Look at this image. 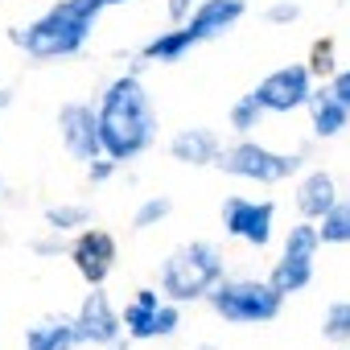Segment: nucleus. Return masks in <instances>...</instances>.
Instances as JSON below:
<instances>
[{"mask_svg":"<svg viewBox=\"0 0 350 350\" xmlns=\"http://www.w3.org/2000/svg\"><path fill=\"white\" fill-rule=\"evenodd\" d=\"M99 132H103V157L132 161L140 157L157 136V111L136 75H120L107 83L99 99Z\"/></svg>","mask_w":350,"mask_h":350,"instance_id":"nucleus-1","label":"nucleus"},{"mask_svg":"<svg viewBox=\"0 0 350 350\" xmlns=\"http://www.w3.org/2000/svg\"><path fill=\"white\" fill-rule=\"evenodd\" d=\"M107 0H58L50 13H42L25 33H17V46L29 54V58H66V54H79L95 17L103 13Z\"/></svg>","mask_w":350,"mask_h":350,"instance_id":"nucleus-2","label":"nucleus"},{"mask_svg":"<svg viewBox=\"0 0 350 350\" xmlns=\"http://www.w3.org/2000/svg\"><path fill=\"white\" fill-rule=\"evenodd\" d=\"M223 280V256L219 247L211 243H190V247H178L165 268H161V288L165 297L173 301H198V297H211V288Z\"/></svg>","mask_w":350,"mask_h":350,"instance_id":"nucleus-3","label":"nucleus"},{"mask_svg":"<svg viewBox=\"0 0 350 350\" xmlns=\"http://www.w3.org/2000/svg\"><path fill=\"white\" fill-rule=\"evenodd\" d=\"M280 301L284 293L272 284V280H219L211 288V305L219 317L235 321V325H260V321H272L280 313Z\"/></svg>","mask_w":350,"mask_h":350,"instance_id":"nucleus-4","label":"nucleus"},{"mask_svg":"<svg viewBox=\"0 0 350 350\" xmlns=\"http://www.w3.org/2000/svg\"><path fill=\"white\" fill-rule=\"evenodd\" d=\"M215 165H219L223 173H231V178H247V182L272 186V182L293 178V173L301 169V157H293V152H272V148H264V144H256V140H239L235 148H223Z\"/></svg>","mask_w":350,"mask_h":350,"instance_id":"nucleus-5","label":"nucleus"},{"mask_svg":"<svg viewBox=\"0 0 350 350\" xmlns=\"http://www.w3.org/2000/svg\"><path fill=\"white\" fill-rule=\"evenodd\" d=\"M317 243H321V231L313 223H301L288 231L284 239V252L272 268V284L280 293H301L309 280H313V260H317Z\"/></svg>","mask_w":350,"mask_h":350,"instance_id":"nucleus-6","label":"nucleus"},{"mask_svg":"<svg viewBox=\"0 0 350 350\" xmlns=\"http://www.w3.org/2000/svg\"><path fill=\"white\" fill-rule=\"evenodd\" d=\"M58 128H62V144L75 161L91 165L103 152V132H99V111L91 103H66L58 111Z\"/></svg>","mask_w":350,"mask_h":350,"instance_id":"nucleus-7","label":"nucleus"},{"mask_svg":"<svg viewBox=\"0 0 350 350\" xmlns=\"http://www.w3.org/2000/svg\"><path fill=\"white\" fill-rule=\"evenodd\" d=\"M309 75H313L309 66H280L256 87V99L264 103V111H297L313 95V79Z\"/></svg>","mask_w":350,"mask_h":350,"instance_id":"nucleus-8","label":"nucleus"},{"mask_svg":"<svg viewBox=\"0 0 350 350\" xmlns=\"http://www.w3.org/2000/svg\"><path fill=\"white\" fill-rule=\"evenodd\" d=\"M272 215H276L272 202H252V198H227L223 202L227 235H235V239H243L252 247H264L272 239Z\"/></svg>","mask_w":350,"mask_h":350,"instance_id":"nucleus-9","label":"nucleus"},{"mask_svg":"<svg viewBox=\"0 0 350 350\" xmlns=\"http://www.w3.org/2000/svg\"><path fill=\"white\" fill-rule=\"evenodd\" d=\"M70 260L87 284H103L116 268V239L107 231H83L70 247Z\"/></svg>","mask_w":350,"mask_h":350,"instance_id":"nucleus-10","label":"nucleus"},{"mask_svg":"<svg viewBox=\"0 0 350 350\" xmlns=\"http://www.w3.org/2000/svg\"><path fill=\"white\" fill-rule=\"evenodd\" d=\"M75 329H79V342H91V346H116V338H120V317H116V309L107 305L103 293H87V301L79 305Z\"/></svg>","mask_w":350,"mask_h":350,"instance_id":"nucleus-11","label":"nucleus"},{"mask_svg":"<svg viewBox=\"0 0 350 350\" xmlns=\"http://www.w3.org/2000/svg\"><path fill=\"white\" fill-rule=\"evenodd\" d=\"M239 17H243V0H202V5L186 17V25H190V33L198 42H211V38L227 33Z\"/></svg>","mask_w":350,"mask_h":350,"instance_id":"nucleus-12","label":"nucleus"},{"mask_svg":"<svg viewBox=\"0 0 350 350\" xmlns=\"http://www.w3.org/2000/svg\"><path fill=\"white\" fill-rule=\"evenodd\" d=\"M219 152H223V144L211 128H186L169 140V157L182 165H215Z\"/></svg>","mask_w":350,"mask_h":350,"instance_id":"nucleus-13","label":"nucleus"},{"mask_svg":"<svg viewBox=\"0 0 350 350\" xmlns=\"http://www.w3.org/2000/svg\"><path fill=\"white\" fill-rule=\"evenodd\" d=\"M338 202V190H334V178L329 173H309V178L301 182L297 190V211L305 219H325Z\"/></svg>","mask_w":350,"mask_h":350,"instance_id":"nucleus-14","label":"nucleus"},{"mask_svg":"<svg viewBox=\"0 0 350 350\" xmlns=\"http://www.w3.org/2000/svg\"><path fill=\"white\" fill-rule=\"evenodd\" d=\"M309 116H313V132H317L321 140H329V136H338V132L346 128L350 107H346L334 91H313V95H309Z\"/></svg>","mask_w":350,"mask_h":350,"instance_id":"nucleus-15","label":"nucleus"},{"mask_svg":"<svg viewBox=\"0 0 350 350\" xmlns=\"http://www.w3.org/2000/svg\"><path fill=\"white\" fill-rule=\"evenodd\" d=\"M165 301L152 293V288H140L136 293V301L124 309V329L136 338V342H148V338H157V309H161Z\"/></svg>","mask_w":350,"mask_h":350,"instance_id":"nucleus-16","label":"nucleus"},{"mask_svg":"<svg viewBox=\"0 0 350 350\" xmlns=\"http://www.w3.org/2000/svg\"><path fill=\"white\" fill-rule=\"evenodd\" d=\"M198 46V38L190 33V25H182V29H165V33H157L152 42H144V62H178L182 54H190Z\"/></svg>","mask_w":350,"mask_h":350,"instance_id":"nucleus-17","label":"nucleus"},{"mask_svg":"<svg viewBox=\"0 0 350 350\" xmlns=\"http://www.w3.org/2000/svg\"><path fill=\"white\" fill-rule=\"evenodd\" d=\"M75 342H79L75 321H38V325L25 334V346H29V350H70Z\"/></svg>","mask_w":350,"mask_h":350,"instance_id":"nucleus-18","label":"nucleus"},{"mask_svg":"<svg viewBox=\"0 0 350 350\" xmlns=\"http://www.w3.org/2000/svg\"><path fill=\"white\" fill-rule=\"evenodd\" d=\"M317 231H321V243H350V198H338Z\"/></svg>","mask_w":350,"mask_h":350,"instance_id":"nucleus-19","label":"nucleus"},{"mask_svg":"<svg viewBox=\"0 0 350 350\" xmlns=\"http://www.w3.org/2000/svg\"><path fill=\"white\" fill-rule=\"evenodd\" d=\"M46 223L54 231H75V227H87L91 223V211L79 206V202H66V206H50L46 211Z\"/></svg>","mask_w":350,"mask_h":350,"instance_id":"nucleus-20","label":"nucleus"},{"mask_svg":"<svg viewBox=\"0 0 350 350\" xmlns=\"http://www.w3.org/2000/svg\"><path fill=\"white\" fill-rule=\"evenodd\" d=\"M321 334H325L329 342H350V301H334V305L325 309Z\"/></svg>","mask_w":350,"mask_h":350,"instance_id":"nucleus-21","label":"nucleus"},{"mask_svg":"<svg viewBox=\"0 0 350 350\" xmlns=\"http://www.w3.org/2000/svg\"><path fill=\"white\" fill-rule=\"evenodd\" d=\"M260 116H264V103H260L256 91H252V95H243V99L231 107V128H235V132H252V128L260 124Z\"/></svg>","mask_w":350,"mask_h":350,"instance_id":"nucleus-22","label":"nucleus"},{"mask_svg":"<svg viewBox=\"0 0 350 350\" xmlns=\"http://www.w3.org/2000/svg\"><path fill=\"white\" fill-rule=\"evenodd\" d=\"M169 211H173V202H169V198H148V202H140V211H136L132 227H136V231H148V227H157Z\"/></svg>","mask_w":350,"mask_h":350,"instance_id":"nucleus-23","label":"nucleus"},{"mask_svg":"<svg viewBox=\"0 0 350 350\" xmlns=\"http://www.w3.org/2000/svg\"><path fill=\"white\" fill-rule=\"evenodd\" d=\"M178 321H182L178 305H161V309H157V338H169L173 329H178Z\"/></svg>","mask_w":350,"mask_h":350,"instance_id":"nucleus-24","label":"nucleus"},{"mask_svg":"<svg viewBox=\"0 0 350 350\" xmlns=\"http://www.w3.org/2000/svg\"><path fill=\"white\" fill-rule=\"evenodd\" d=\"M313 75H329L334 70V42H317L313 46Z\"/></svg>","mask_w":350,"mask_h":350,"instance_id":"nucleus-25","label":"nucleus"},{"mask_svg":"<svg viewBox=\"0 0 350 350\" xmlns=\"http://www.w3.org/2000/svg\"><path fill=\"white\" fill-rule=\"evenodd\" d=\"M297 17H301V5H288V0H280V5L268 9V21H272V25H288V21H297Z\"/></svg>","mask_w":350,"mask_h":350,"instance_id":"nucleus-26","label":"nucleus"},{"mask_svg":"<svg viewBox=\"0 0 350 350\" xmlns=\"http://www.w3.org/2000/svg\"><path fill=\"white\" fill-rule=\"evenodd\" d=\"M202 5V0H169V21H178V25H186V17L194 13Z\"/></svg>","mask_w":350,"mask_h":350,"instance_id":"nucleus-27","label":"nucleus"},{"mask_svg":"<svg viewBox=\"0 0 350 350\" xmlns=\"http://www.w3.org/2000/svg\"><path fill=\"white\" fill-rule=\"evenodd\" d=\"M111 169H116V161H111V157H107V161H99V157H95V161L87 165L91 182H107V178H111Z\"/></svg>","mask_w":350,"mask_h":350,"instance_id":"nucleus-28","label":"nucleus"},{"mask_svg":"<svg viewBox=\"0 0 350 350\" xmlns=\"http://www.w3.org/2000/svg\"><path fill=\"white\" fill-rule=\"evenodd\" d=\"M346 107H350V70H342V75H334V87H329Z\"/></svg>","mask_w":350,"mask_h":350,"instance_id":"nucleus-29","label":"nucleus"},{"mask_svg":"<svg viewBox=\"0 0 350 350\" xmlns=\"http://www.w3.org/2000/svg\"><path fill=\"white\" fill-rule=\"evenodd\" d=\"M9 103H13V91H5V87H0V111H5Z\"/></svg>","mask_w":350,"mask_h":350,"instance_id":"nucleus-30","label":"nucleus"},{"mask_svg":"<svg viewBox=\"0 0 350 350\" xmlns=\"http://www.w3.org/2000/svg\"><path fill=\"white\" fill-rule=\"evenodd\" d=\"M194 350H219V346H211V342H202V346H194Z\"/></svg>","mask_w":350,"mask_h":350,"instance_id":"nucleus-31","label":"nucleus"},{"mask_svg":"<svg viewBox=\"0 0 350 350\" xmlns=\"http://www.w3.org/2000/svg\"><path fill=\"white\" fill-rule=\"evenodd\" d=\"M107 5H128V0H107Z\"/></svg>","mask_w":350,"mask_h":350,"instance_id":"nucleus-32","label":"nucleus"},{"mask_svg":"<svg viewBox=\"0 0 350 350\" xmlns=\"http://www.w3.org/2000/svg\"><path fill=\"white\" fill-rule=\"evenodd\" d=\"M116 350H124V346H116Z\"/></svg>","mask_w":350,"mask_h":350,"instance_id":"nucleus-33","label":"nucleus"}]
</instances>
